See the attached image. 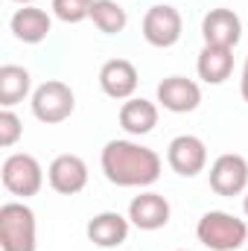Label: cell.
<instances>
[{
  "label": "cell",
  "instance_id": "1",
  "mask_svg": "<svg viewBox=\"0 0 248 251\" xmlns=\"http://www.w3.org/2000/svg\"><path fill=\"white\" fill-rule=\"evenodd\" d=\"M99 167L114 187H149L161 178V155L134 140H108Z\"/></svg>",
  "mask_w": 248,
  "mask_h": 251
},
{
  "label": "cell",
  "instance_id": "2",
  "mask_svg": "<svg viewBox=\"0 0 248 251\" xmlns=\"http://www.w3.org/2000/svg\"><path fill=\"white\" fill-rule=\"evenodd\" d=\"M196 237L210 251H237L248 243V222L228 210H207L196 225Z\"/></svg>",
  "mask_w": 248,
  "mask_h": 251
},
{
  "label": "cell",
  "instance_id": "3",
  "mask_svg": "<svg viewBox=\"0 0 248 251\" xmlns=\"http://www.w3.org/2000/svg\"><path fill=\"white\" fill-rule=\"evenodd\" d=\"M0 249L3 251H35L38 249V222L26 201L0 204Z\"/></svg>",
  "mask_w": 248,
  "mask_h": 251
},
{
  "label": "cell",
  "instance_id": "4",
  "mask_svg": "<svg viewBox=\"0 0 248 251\" xmlns=\"http://www.w3.org/2000/svg\"><path fill=\"white\" fill-rule=\"evenodd\" d=\"M0 181H3V187L9 190L12 196L29 199V196H38L41 187H44V170H41V164H38L35 155L15 152V155H9L3 161Z\"/></svg>",
  "mask_w": 248,
  "mask_h": 251
},
{
  "label": "cell",
  "instance_id": "5",
  "mask_svg": "<svg viewBox=\"0 0 248 251\" xmlns=\"http://www.w3.org/2000/svg\"><path fill=\"white\" fill-rule=\"evenodd\" d=\"M29 105H32L35 120H41L44 126H59L73 114L76 97H73L70 85H64L59 79H47L44 85H38L32 91V102Z\"/></svg>",
  "mask_w": 248,
  "mask_h": 251
},
{
  "label": "cell",
  "instance_id": "6",
  "mask_svg": "<svg viewBox=\"0 0 248 251\" xmlns=\"http://www.w3.org/2000/svg\"><path fill=\"white\" fill-rule=\"evenodd\" d=\"M143 38L146 44L152 47H175L181 41V32H184V21H181V12L170 3H158V6H149V12L143 15Z\"/></svg>",
  "mask_w": 248,
  "mask_h": 251
},
{
  "label": "cell",
  "instance_id": "7",
  "mask_svg": "<svg viewBox=\"0 0 248 251\" xmlns=\"http://www.w3.org/2000/svg\"><path fill=\"white\" fill-rule=\"evenodd\" d=\"M207 178H210V190L216 196H225V199L243 196L248 190V161L237 152H225L210 164Z\"/></svg>",
  "mask_w": 248,
  "mask_h": 251
},
{
  "label": "cell",
  "instance_id": "8",
  "mask_svg": "<svg viewBox=\"0 0 248 251\" xmlns=\"http://www.w3.org/2000/svg\"><path fill=\"white\" fill-rule=\"evenodd\" d=\"M167 164L184 178H193V176L204 173V167H207V146H204V140L196 137V134L173 137L170 146H167Z\"/></svg>",
  "mask_w": 248,
  "mask_h": 251
},
{
  "label": "cell",
  "instance_id": "9",
  "mask_svg": "<svg viewBox=\"0 0 248 251\" xmlns=\"http://www.w3.org/2000/svg\"><path fill=\"white\" fill-rule=\"evenodd\" d=\"M201 38L210 47H228V50H234L240 44V38H243V21H240V15L234 9H225V6L210 9L201 18Z\"/></svg>",
  "mask_w": 248,
  "mask_h": 251
},
{
  "label": "cell",
  "instance_id": "10",
  "mask_svg": "<svg viewBox=\"0 0 248 251\" xmlns=\"http://www.w3.org/2000/svg\"><path fill=\"white\" fill-rule=\"evenodd\" d=\"M47 181L50 187L62 196H76L88 187V164L79 158V155H56L53 164L47 167Z\"/></svg>",
  "mask_w": 248,
  "mask_h": 251
},
{
  "label": "cell",
  "instance_id": "11",
  "mask_svg": "<svg viewBox=\"0 0 248 251\" xmlns=\"http://www.w3.org/2000/svg\"><path fill=\"white\" fill-rule=\"evenodd\" d=\"M173 210H170V201L161 196V193H140L128 201V222L140 231H161L167 222H170Z\"/></svg>",
  "mask_w": 248,
  "mask_h": 251
},
{
  "label": "cell",
  "instance_id": "12",
  "mask_svg": "<svg viewBox=\"0 0 248 251\" xmlns=\"http://www.w3.org/2000/svg\"><path fill=\"white\" fill-rule=\"evenodd\" d=\"M158 102L173 114H190L201 102V88L187 76H167L158 85Z\"/></svg>",
  "mask_w": 248,
  "mask_h": 251
},
{
  "label": "cell",
  "instance_id": "13",
  "mask_svg": "<svg viewBox=\"0 0 248 251\" xmlns=\"http://www.w3.org/2000/svg\"><path fill=\"white\" fill-rule=\"evenodd\" d=\"M137 67L128 62V59H111L99 67V88L105 97L111 100H131L134 91H137Z\"/></svg>",
  "mask_w": 248,
  "mask_h": 251
},
{
  "label": "cell",
  "instance_id": "14",
  "mask_svg": "<svg viewBox=\"0 0 248 251\" xmlns=\"http://www.w3.org/2000/svg\"><path fill=\"white\" fill-rule=\"evenodd\" d=\"M128 228H131L128 216L117 213V210H102V213H97L88 222L85 234L99 249H117V246H123L125 240H128Z\"/></svg>",
  "mask_w": 248,
  "mask_h": 251
},
{
  "label": "cell",
  "instance_id": "15",
  "mask_svg": "<svg viewBox=\"0 0 248 251\" xmlns=\"http://www.w3.org/2000/svg\"><path fill=\"white\" fill-rule=\"evenodd\" d=\"M9 29L24 44H41L50 35V29H53V18L44 9H38V6H24V9H18L12 15Z\"/></svg>",
  "mask_w": 248,
  "mask_h": 251
},
{
  "label": "cell",
  "instance_id": "16",
  "mask_svg": "<svg viewBox=\"0 0 248 251\" xmlns=\"http://www.w3.org/2000/svg\"><path fill=\"white\" fill-rule=\"evenodd\" d=\"M120 126H123L125 134H131V137L149 134L158 126V105L152 100H143V97L125 100L120 105Z\"/></svg>",
  "mask_w": 248,
  "mask_h": 251
},
{
  "label": "cell",
  "instance_id": "17",
  "mask_svg": "<svg viewBox=\"0 0 248 251\" xmlns=\"http://www.w3.org/2000/svg\"><path fill=\"white\" fill-rule=\"evenodd\" d=\"M196 70H198V79H201V82H207V85H222V82L231 79V73H234V50L204 44L201 53H198V59H196Z\"/></svg>",
  "mask_w": 248,
  "mask_h": 251
},
{
  "label": "cell",
  "instance_id": "18",
  "mask_svg": "<svg viewBox=\"0 0 248 251\" xmlns=\"http://www.w3.org/2000/svg\"><path fill=\"white\" fill-rule=\"evenodd\" d=\"M29 88H32V76L26 67H21V64H3L0 67V105L3 108L24 102Z\"/></svg>",
  "mask_w": 248,
  "mask_h": 251
},
{
  "label": "cell",
  "instance_id": "19",
  "mask_svg": "<svg viewBox=\"0 0 248 251\" xmlns=\"http://www.w3.org/2000/svg\"><path fill=\"white\" fill-rule=\"evenodd\" d=\"M91 21H94V26H97L99 32L117 35V32L125 29L128 15H125V9L120 6V0H94V6H91Z\"/></svg>",
  "mask_w": 248,
  "mask_h": 251
},
{
  "label": "cell",
  "instance_id": "20",
  "mask_svg": "<svg viewBox=\"0 0 248 251\" xmlns=\"http://www.w3.org/2000/svg\"><path fill=\"white\" fill-rule=\"evenodd\" d=\"M91 6L94 0H53V15L62 24H82L91 18Z\"/></svg>",
  "mask_w": 248,
  "mask_h": 251
},
{
  "label": "cell",
  "instance_id": "21",
  "mask_svg": "<svg viewBox=\"0 0 248 251\" xmlns=\"http://www.w3.org/2000/svg\"><path fill=\"white\" fill-rule=\"evenodd\" d=\"M21 134H24L21 117H18L12 108H3V111H0V146H3V149L15 146V143L21 140Z\"/></svg>",
  "mask_w": 248,
  "mask_h": 251
},
{
  "label": "cell",
  "instance_id": "22",
  "mask_svg": "<svg viewBox=\"0 0 248 251\" xmlns=\"http://www.w3.org/2000/svg\"><path fill=\"white\" fill-rule=\"evenodd\" d=\"M240 94H243V100L248 102V56H246V64H243V79H240Z\"/></svg>",
  "mask_w": 248,
  "mask_h": 251
},
{
  "label": "cell",
  "instance_id": "23",
  "mask_svg": "<svg viewBox=\"0 0 248 251\" xmlns=\"http://www.w3.org/2000/svg\"><path fill=\"white\" fill-rule=\"evenodd\" d=\"M12 3H21V6H32L35 0H12Z\"/></svg>",
  "mask_w": 248,
  "mask_h": 251
},
{
  "label": "cell",
  "instance_id": "24",
  "mask_svg": "<svg viewBox=\"0 0 248 251\" xmlns=\"http://www.w3.org/2000/svg\"><path fill=\"white\" fill-rule=\"evenodd\" d=\"M243 210H246V219H248V190H246V201H243Z\"/></svg>",
  "mask_w": 248,
  "mask_h": 251
},
{
  "label": "cell",
  "instance_id": "25",
  "mask_svg": "<svg viewBox=\"0 0 248 251\" xmlns=\"http://www.w3.org/2000/svg\"><path fill=\"white\" fill-rule=\"evenodd\" d=\"M246 251H248V249H246Z\"/></svg>",
  "mask_w": 248,
  "mask_h": 251
}]
</instances>
